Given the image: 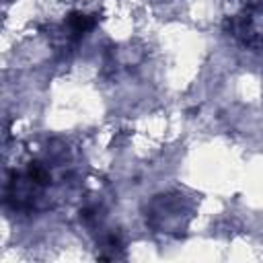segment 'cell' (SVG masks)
I'll list each match as a JSON object with an SVG mask.
<instances>
[{
	"label": "cell",
	"mask_w": 263,
	"mask_h": 263,
	"mask_svg": "<svg viewBox=\"0 0 263 263\" xmlns=\"http://www.w3.org/2000/svg\"><path fill=\"white\" fill-rule=\"evenodd\" d=\"M185 195H158L152 205H150V214H146V220L158 228L160 232H173L179 228H185L187 218H189V210L185 208Z\"/></svg>",
	"instance_id": "6da1fadb"
},
{
	"label": "cell",
	"mask_w": 263,
	"mask_h": 263,
	"mask_svg": "<svg viewBox=\"0 0 263 263\" xmlns=\"http://www.w3.org/2000/svg\"><path fill=\"white\" fill-rule=\"evenodd\" d=\"M97 18L92 14H84V12H72L66 23H64V29H66V37L70 41H78L82 39L92 27H95Z\"/></svg>",
	"instance_id": "7a4b0ae2"
}]
</instances>
